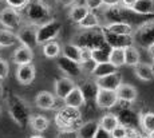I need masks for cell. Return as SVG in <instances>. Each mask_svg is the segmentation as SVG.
Wrapping results in <instances>:
<instances>
[{"mask_svg": "<svg viewBox=\"0 0 154 138\" xmlns=\"http://www.w3.org/2000/svg\"><path fill=\"white\" fill-rule=\"evenodd\" d=\"M0 95H2V87H0Z\"/></svg>", "mask_w": 154, "mask_h": 138, "instance_id": "53", "label": "cell"}, {"mask_svg": "<svg viewBox=\"0 0 154 138\" xmlns=\"http://www.w3.org/2000/svg\"><path fill=\"white\" fill-rule=\"evenodd\" d=\"M85 5L87 7L88 11L99 10L103 7V0H85Z\"/></svg>", "mask_w": 154, "mask_h": 138, "instance_id": "41", "label": "cell"}, {"mask_svg": "<svg viewBox=\"0 0 154 138\" xmlns=\"http://www.w3.org/2000/svg\"><path fill=\"white\" fill-rule=\"evenodd\" d=\"M42 2H44V0H42Z\"/></svg>", "mask_w": 154, "mask_h": 138, "instance_id": "56", "label": "cell"}, {"mask_svg": "<svg viewBox=\"0 0 154 138\" xmlns=\"http://www.w3.org/2000/svg\"><path fill=\"white\" fill-rule=\"evenodd\" d=\"M142 134L140 133L137 127H127V131H126V137L125 138H140Z\"/></svg>", "mask_w": 154, "mask_h": 138, "instance_id": "43", "label": "cell"}, {"mask_svg": "<svg viewBox=\"0 0 154 138\" xmlns=\"http://www.w3.org/2000/svg\"><path fill=\"white\" fill-rule=\"evenodd\" d=\"M17 42L20 46L28 47V48H35L38 46L36 40V27L32 24H23L19 30L16 31Z\"/></svg>", "mask_w": 154, "mask_h": 138, "instance_id": "9", "label": "cell"}, {"mask_svg": "<svg viewBox=\"0 0 154 138\" xmlns=\"http://www.w3.org/2000/svg\"><path fill=\"white\" fill-rule=\"evenodd\" d=\"M0 3H2V0H0Z\"/></svg>", "mask_w": 154, "mask_h": 138, "instance_id": "55", "label": "cell"}, {"mask_svg": "<svg viewBox=\"0 0 154 138\" xmlns=\"http://www.w3.org/2000/svg\"><path fill=\"white\" fill-rule=\"evenodd\" d=\"M29 126L36 133H43L48 129L50 126V121L47 117L42 115V114H38V115H32L31 119H29Z\"/></svg>", "mask_w": 154, "mask_h": 138, "instance_id": "28", "label": "cell"}, {"mask_svg": "<svg viewBox=\"0 0 154 138\" xmlns=\"http://www.w3.org/2000/svg\"><path fill=\"white\" fill-rule=\"evenodd\" d=\"M0 114H2V107H0Z\"/></svg>", "mask_w": 154, "mask_h": 138, "instance_id": "54", "label": "cell"}, {"mask_svg": "<svg viewBox=\"0 0 154 138\" xmlns=\"http://www.w3.org/2000/svg\"><path fill=\"white\" fill-rule=\"evenodd\" d=\"M60 55L76 62V63H82V48L79 46L74 44V43H66L62 47Z\"/></svg>", "mask_w": 154, "mask_h": 138, "instance_id": "25", "label": "cell"}, {"mask_svg": "<svg viewBox=\"0 0 154 138\" xmlns=\"http://www.w3.org/2000/svg\"><path fill=\"white\" fill-rule=\"evenodd\" d=\"M135 0H121V5H123V7L126 8H130L131 10V7L134 5Z\"/></svg>", "mask_w": 154, "mask_h": 138, "instance_id": "46", "label": "cell"}, {"mask_svg": "<svg viewBox=\"0 0 154 138\" xmlns=\"http://www.w3.org/2000/svg\"><path fill=\"white\" fill-rule=\"evenodd\" d=\"M29 0H5V3L8 4V7L14 8V10H23L26 5L28 4Z\"/></svg>", "mask_w": 154, "mask_h": 138, "instance_id": "38", "label": "cell"}, {"mask_svg": "<svg viewBox=\"0 0 154 138\" xmlns=\"http://www.w3.org/2000/svg\"><path fill=\"white\" fill-rule=\"evenodd\" d=\"M115 93H117V95H118V99L125 102V103H133V102H135L138 98L137 89L129 83H122Z\"/></svg>", "mask_w": 154, "mask_h": 138, "instance_id": "19", "label": "cell"}, {"mask_svg": "<svg viewBox=\"0 0 154 138\" xmlns=\"http://www.w3.org/2000/svg\"><path fill=\"white\" fill-rule=\"evenodd\" d=\"M75 87H76L75 82L69 77H62V78L56 79L55 83H54L55 97L58 99H62V101H63V99L66 98V97L69 95Z\"/></svg>", "mask_w": 154, "mask_h": 138, "instance_id": "13", "label": "cell"}, {"mask_svg": "<svg viewBox=\"0 0 154 138\" xmlns=\"http://www.w3.org/2000/svg\"><path fill=\"white\" fill-rule=\"evenodd\" d=\"M56 66L60 70L63 74H66V77L72 78V77H79L82 74V66L81 63H76V62L69 59V58L63 57V55H59L56 58Z\"/></svg>", "mask_w": 154, "mask_h": 138, "instance_id": "10", "label": "cell"}, {"mask_svg": "<svg viewBox=\"0 0 154 138\" xmlns=\"http://www.w3.org/2000/svg\"><path fill=\"white\" fill-rule=\"evenodd\" d=\"M121 4V0H103V5H106L107 8L110 7H117Z\"/></svg>", "mask_w": 154, "mask_h": 138, "instance_id": "45", "label": "cell"}, {"mask_svg": "<svg viewBox=\"0 0 154 138\" xmlns=\"http://www.w3.org/2000/svg\"><path fill=\"white\" fill-rule=\"evenodd\" d=\"M147 136H149L150 138H154V131H152V133H149V134H147Z\"/></svg>", "mask_w": 154, "mask_h": 138, "instance_id": "50", "label": "cell"}, {"mask_svg": "<svg viewBox=\"0 0 154 138\" xmlns=\"http://www.w3.org/2000/svg\"><path fill=\"white\" fill-rule=\"evenodd\" d=\"M74 44L79 46L81 48H86L94 51L99 48H107V43L105 40L102 27L93 28V30H85L81 34H78L74 39ZM110 48V47H109Z\"/></svg>", "mask_w": 154, "mask_h": 138, "instance_id": "3", "label": "cell"}, {"mask_svg": "<svg viewBox=\"0 0 154 138\" xmlns=\"http://www.w3.org/2000/svg\"><path fill=\"white\" fill-rule=\"evenodd\" d=\"M42 51L46 58H48V59H56L62 52V47L56 40H51V42H47L44 44H42Z\"/></svg>", "mask_w": 154, "mask_h": 138, "instance_id": "29", "label": "cell"}, {"mask_svg": "<svg viewBox=\"0 0 154 138\" xmlns=\"http://www.w3.org/2000/svg\"><path fill=\"white\" fill-rule=\"evenodd\" d=\"M35 103L42 110H51L56 103V97L55 94L50 91H40L38 93L36 98H35Z\"/></svg>", "mask_w": 154, "mask_h": 138, "instance_id": "20", "label": "cell"}, {"mask_svg": "<svg viewBox=\"0 0 154 138\" xmlns=\"http://www.w3.org/2000/svg\"><path fill=\"white\" fill-rule=\"evenodd\" d=\"M103 15H105V19L107 20V23H115V22L121 23L122 22V23H129V24H131V22L138 20L140 17H142V15H138V14H135L133 10L123 7V5H121V4L117 5V7L106 8Z\"/></svg>", "mask_w": 154, "mask_h": 138, "instance_id": "5", "label": "cell"}, {"mask_svg": "<svg viewBox=\"0 0 154 138\" xmlns=\"http://www.w3.org/2000/svg\"><path fill=\"white\" fill-rule=\"evenodd\" d=\"M63 102H64V105H66V106L75 107V109L82 107L86 103L83 95H82V93H81V90H79L78 86H76L75 89H74L72 91H71L69 95H67L66 98L63 99Z\"/></svg>", "mask_w": 154, "mask_h": 138, "instance_id": "27", "label": "cell"}, {"mask_svg": "<svg viewBox=\"0 0 154 138\" xmlns=\"http://www.w3.org/2000/svg\"><path fill=\"white\" fill-rule=\"evenodd\" d=\"M79 90H81L82 95H83L86 103L93 102L97 99V94L99 91V87L97 84V81H91V79H85L79 84Z\"/></svg>", "mask_w": 154, "mask_h": 138, "instance_id": "17", "label": "cell"}, {"mask_svg": "<svg viewBox=\"0 0 154 138\" xmlns=\"http://www.w3.org/2000/svg\"><path fill=\"white\" fill-rule=\"evenodd\" d=\"M99 129V122L98 121H87L85 123H81L78 126V137L79 138H94L97 130Z\"/></svg>", "mask_w": 154, "mask_h": 138, "instance_id": "24", "label": "cell"}, {"mask_svg": "<svg viewBox=\"0 0 154 138\" xmlns=\"http://www.w3.org/2000/svg\"><path fill=\"white\" fill-rule=\"evenodd\" d=\"M126 131H127V127H125L122 125H118L117 127H114L110 131V134H111V138H125Z\"/></svg>", "mask_w": 154, "mask_h": 138, "instance_id": "40", "label": "cell"}, {"mask_svg": "<svg viewBox=\"0 0 154 138\" xmlns=\"http://www.w3.org/2000/svg\"><path fill=\"white\" fill-rule=\"evenodd\" d=\"M141 62V54L135 46H129L125 48V64L127 66H137Z\"/></svg>", "mask_w": 154, "mask_h": 138, "instance_id": "31", "label": "cell"}, {"mask_svg": "<svg viewBox=\"0 0 154 138\" xmlns=\"http://www.w3.org/2000/svg\"><path fill=\"white\" fill-rule=\"evenodd\" d=\"M82 114L79 109L70 107L64 105L60 110L56 113L55 122L60 127V130H75L78 123L81 122Z\"/></svg>", "mask_w": 154, "mask_h": 138, "instance_id": "4", "label": "cell"}, {"mask_svg": "<svg viewBox=\"0 0 154 138\" xmlns=\"http://www.w3.org/2000/svg\"><path fill=\"white\" fill-rule=\"evenodd\" d=\"M5 103H7L10 117L16 125H19L20 127H24V126L29 125V119L32 117V113L28 103L24 99L20 98L17 94L10 93L5 97Z\"/></svg>", "mask_w": 154, "mask_h": 138, "instance_id": "1", "label": "cell"}, {"mask_svg": "<svg viewBox=\"0 0 154 138\" xmlns=\"http://www.w3.org/2000/svg\"><path fill=\"white\" fill-rule=\"evenodd\" d=\"M58 138H79L76 130H60Z\"/></svg>", "mask_w": 154, "mask_h": 138, "instance_id": "42", "label": "cell"}, {"mask_svg": "<svg viewBox=\"0 0 154 138\" xmlns=\"http://www.w3.org/2000/svg\"><path fill=\"white\" fill-rule=\"evenodd\" d=\"M152 66H153V69H154V59H153V63H152Z\"/></svg>", "mask_w": 154, "mask_h": 138, "instance_id": "52", "label": "cell"}, {"mask_svg": "<svg viewBox=\"0 0 154 138\" xmlns=\"http://www.w3.org/2000/svg\"><path fill=\"white\" fill-rule=\"evenodd\" d=\"M60 31H62V23L56 19H52L50 22L39 26V27H36L38 44H44L47 42L55 40Z\"/></svg>", "mask_w": 154, "mask_h": 138, "instance_id": "6", "label": "cell"}, {"mask_svg": "<svg viewBox=\"0 0 154 138\" xmlns=\"http://www.w3.org/2000/svg\"><path fill=\"white\" fill-rule=\"evenodd\" d=\"M76 0H58L59 4H62L63 7H70V5H74Z\"/></svg>", "mask_w": 154, "mask_h": 138, "instance_id": "47", "label": "cell"}, {"mask_svg": "<svg viewBox=\"0 0 154 138\" xmlns=\"http://www.w3.org/2000/svg\"><path fill=\"white\" fill-rule=\"evenodd\" d=\"M140 126L145 133H152L154 131V113L149 111V113H145L140 115Z\"/></svg>", "mask_w": 154, "mask_h": 138, "instance_id": "36", "label": "cell"}, {"mask_svg": "<svg viewBox=\"0 0 154 138\" xmlns=\"http://www.w3.org/2000/svg\"><path fill=\"white\" fill-rule=\"evenodd\" d=\"M78 27L82 28V30H93V28H98L100 27V22L99 17L93 12H88L87 15L83 17L82 22L78 23Z\"/></svg>", "mask_w": 154, "mask_h": 138, "instance_id": "33", "label": "cell"}, {"mask_svg": "<svg viewBox=\"0 0 154 138\" xmlns=\"http://www.w3.org/2000/svg\"><path fill=\"white\" fill-rule=\"evenodd\" d=\"M119 125V121H118L117 114L114 113H106L102 118L99 119V127L105 129L107 131H111L114 127Z\"/></svg>", "mask_w": 154, "mask_h": 138, "instance_id": "34", "label": "cell"}, {"mask_svg": "<svg viewBox=\"0 0 154 138\" xmlns=\"http://www.w3.org/2000/svg\"><path fill=\"white\" fill-rule=\"evenodd\" d=\"M109 62L117 69L125 66V48H111L109 55Z\"/></svg>", "mask_w": 154, "mask_h": 138, "instance_id": "35", "label": "cell"}, {"mask_svg": "<svg viewBox=\"0 0 154 138\" xmlns=\"http://www.w3.org/2000/svg\"><path fill=\"white\" fill-rule=\"evenodd\" d=\"M32 59H34V52H32V50L28 48V47H24V46L16 47L12 54V60L17 66L32 63Z\"/></svg>", "mask_w": 154, "mask_h": 138, "instance_id": "18", "label": "cell"}, {"mask_svg": "<svg viewBox=\"0 0 154 138\" xmlns=\"http://www.w3.org/2000/svg\"><path fill=\"white\" fill-rule=\"evenodd\" d=\"M119 102L118 95L115 91H109V90H100L97 94L95 103L97 106L100 109H112L117 106V103Z\"/></svg>", "mask_w": 154, "mask_h": 138, "instance_id": "15", "label": "cell"}, {"mask_svg": "<svg viewBox=\"0 0 154 138\" xmlns=\"http://www.w3.org/2000/svg\"><path fill=\"white\" fill-rule=\"evenodd\" d=\"M97 84L100 90H109V91H117L119 86L122 84V75L119 72H112L110 75L98 78L97 79Z\"/></svg>", "mask_w": 154, "mask_h": 138, "instance_id": "14", "label": "cell"}, {"mask_svg": "<svg viewBox=\"0 0 154 138\" xmlns=\"http://www.w3.org/2000/svg\"><path fill=\"white\" fill-rule=\"evenodd\" d=\"M88 12H90V11L87 10V7H86L85 4H74L72 7H71L70 12H69V17H70L71 22L78 24L79 22L83 20V17L87 15Z\"/></svg>", "mask_w": 154, "mask_h": 138, "instance_id": "30", "label": "cell"}, {"mask_svg": "<svg viewBox=\"0 0 154 138\" xmlns=\"http://www.w3.org/2000/svg\"><path fill=\"white\" fill-rule=\"evenodd\" d=\"M110 50L111 48H99V50H94L91 51V60L94 63H105L109 62V55H110Z\"/></svg>", "mask_w": 154, "mask_h": 138, "instance_id": "37", "label": "cell"}, {"mask_svg": "<svg viewBox=\"0 0 154 138\" xmlns=\"http://www.w3.org/2000/svg\"><path fill=\"white\" fill-rule=\"evenodd\" d=\"M17 42V36L16 32L5 30V28H2L0 30V47L5 48V47H11L14 44H16Z\"/></svg>", "mask_w": 154, "mask_h": 138, "instance_id": "32", "label": "cell"}, {"mask_svg": "<svg viewBox=\"0 0 154 138\" xmlns=\"http://www.w3.org/2000/svg\"><path fill=\"white\" fill-rule=\"evenodd\" d=\"M35 77H36V69L32 63L28 64H22V66H17L16 69V79L19 83L24 84H31L34 82Z\"/></svg>", "mask_w": 154, "mask_h": 138, "instance_id": "16", "label": "cell"}, {"mask_svg": "<svg viewBox=\"0 0 154 138\" xmlns=\"http://www.w3.org/2000/svg\"><path fill=\"white\" fill-rule=\"evenodd\" d=\"M119 125L125 127H137L140 126V114H137L131 107H122L117 113Z\"/></svg>", "mask_w": 154, "mask_h": 138, "instance_id": "12", "label": "cell"}, {"mask_svg": "<svg viewBox=\"0 0 154 138\" xmlns=\"http://www.w3.org/2000/svg\"><path fill=\"white\" fill-rule=\"evenodd\" d=\"M10 72V64L5 59L0 58V81H4Z\"/></svg>", "mask_w": 154, "mask_h": 138, "instance_id": "39", "label": "cell"}, {"mask_svg": "<svg viewBox=\"0 0 154 138\" xmlns=\"http://www.w3.org/2000/svg\"><path fill=\"white\" fill-rule=\"evenodd\" d=\"M103 35H105V40L110 48H126L129 46H133L134 43L133 35H115L106 30H103Z\"/></svg>", "mask_w": 154, "mask_h": 138, "instance_id": "11", "label": "cell"}, {"mask_svg": "<svg viewBox=\"0 0 154 138\" xmlns=\"http://www.w3.org/2000/svg\"><path fill=\"white\" fill-rule=\"evenodd\" d=\"M131 10L142 16L154 15V0H135Z\"/></svg>", "mask_w": 154, "mask_h": 138, "instance_id": "23", "label": "cell"}, {"mask_svg": "<svg viewBox=\"0 0 154 138\" xmlns=\"http://www.w3.org/2000/svg\"><path fill=\"white\" fill-rule=\"evenodd\" d=\"M134 74L138 79L143 82H150L154 79V69L150 63L140 62L137 66H134Z\"/></svg>", "mask_w": 154, "mask_h": 138, "instance_id": "21", "label": "cell"}, {"mask_svg": "<svg viewBox=\"0 0 154 138\" xmlns=\"http://www.w3.org/2000/svg\"><path fill=\"white\" fill-rule=\"evenodd\" d=\"M0 24L5 30L16 32L23 26V15L17 10L7 7L3 11H0Z\"/></svg>", "mask_w": 154, "mask_h": 138, "instance_id": "8", "label": "cell"}, {"mask_svg": "<svg viewBox=\"0 0 154 138\" xmlns=\"http://www.w3.org/2000/svg\"><path fill=\"white\" fill-rule=\"evenodd\" d=\"M133 40L141 47L147 48L154 43V20H147L138 26L137 30H134Z\"/></svg>", "mask_w": 154, "mask_h": 138, "instance_id": "7", "label": "cell"}, {"mask_svg": "<svg viewBox=\"0 0 154 138\" xmlns=\"http://www.w3.org/2000/svg\"><path fill=\"white\" fill-rule=\"evenodd\" d=\"M29 138H44L43 136H40V134H32Z\"/></svg>", "mask_w": 154, "mask_h": 138, "instance_id": "49", "label": "cell"}, {"mask_svg": "<svg viewBox=\"0 0 154 138\" xmlns=\"http://www.w3.org/2000/svg\"><path fill=\"white\" fill-rule=\"evenodd\" d=\"M146 50H147V52H149L150 58H152V59H154V43H153V44H150Z\"/></svg>", "mask_w": 154, "mask_h": 138, "instance_id": "48", "label": "cell"}, {"mask_svg": "<svg viewBox=\"0 0 154 138\" xmlns=\"http://www.w3.org/2000/svg\"><path fill=\"white\" fill-rule=\"evenodd\" d=\"M103 30L111 32V34H115V35H133L134 34V27L129 23H107L105 27H102Z\"/></svg>", "mask_w": 154, "mask_h": 138, "instance_id": "22", "label": "cell"}, {"mask_svg": "<svg viewBox=\"0 0 154 138\" xmlns=\"http://www.w3.org/2000/svg\"><path fill=\"white\" fill-rule=\"evenodd\" d=\"M94 138H111V134H110V131H107V130H105V129L99 127L98 130H97Z\"/></svg>", "mask_w": 154, "mask_h": 138, "instance_id": "44", "label": "cell"}, {"mask_svg": "<svg viewBox=\"0 0 154 138\" xmlns=\"http://www.w3.org/2000/svg\"><path fill=\"white\" fill-rule=\"evenodd\" d=\"M118 69L111 64L110 62H105V63H95L91 70V74L95 79L98 78H102V77H106V75H110L112 72H117Z\"/></svg>", "mask_w": 154, "mask_h": 138, "instance_id": "26", "label": "cell"}, {"mask_svg": "<svg viewBox=\"0 0 154 138\" xmlns=\"http://www.w3.org/2000/svg\"><path fill=\"white\" fill-rule=\"evenodd\" d=\"M23 10H24V16L28 24H32L35 27H39L44 23L52 20L51 10L42 0H29L28 4Z\"/></svg>", "mask_w": 154, "mask_h": 138, "instance_id": "2", "label": "cell"}, {"mask_svg": "<svg viewBox=\"0 0 154 138\" xmlns=\"http://www.w3.org/2000/svg\"><path fill=\"white\" fill-rule=\"evenodd\" d=\"M140 138H150V137H149V136H141Z\"/></svg>", "mask_w": 154, "mask_h": 138, "instance_id": "51", "label": "cell"}]
</instances>
